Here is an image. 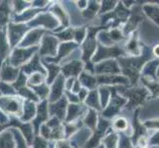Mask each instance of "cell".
I'll return each mask as SVG.
<instances>
[{
  "label": "cell",
  "mask_w": 159,
  "mask_h": 148,
  "mask_svg": "<svg viewBox=\"0 0 159 148\" xmlns=\"http://www.w3.org/2000/svg\"><path fill=\"white\" fill-rule=\"evenodd\" d=\"M133 93H128V95L130 98V101L133 105H136V104L140 103L145 96V92L143 90H134Z\"/></svg>",
  "instance_id": "cell-3"
},
{
  "label": "cell",
  "mask_w": 159,
  "mask_h": 148,
  "mask_svg": "<svg viewBox=\"0 0 159 148\" xmlns=\"http://www.w3.org/2000/svg\"><path fill=\"white\" fill-rule=\"evenodd\" d=\"M1 105L7 112H10V113H17L20 109L19 103L15 100H11V99L10 100H2Z\"/></svg>",
  "instance_id": "cell-2"
},
{
  "label": "cell",
  "mask_w": 159,
  "mask_h": 148,
  "mask_svg": "<svg viewBox=\"0 0 159 148\" xmlns=\"http://www.w3.org/2000/svg\"><path fill=\"white\" fill-rule=\"evenodd\" d=\"M43 77L40 74H35L33 75V77L30 80V84H40L41 82L43 81Z\"/></svg>",
  "instance_id": "cell-8"
},
{
  "label": "cell",
  "mask_w": 159,
  "mask_h": 148,
  "mask_svg": "<svg viewBox=\"0 0 159 148\" xmlns=\"http://www.w3.org/2000/svg\"><path fill=\"white\" fill-rule=\"evenodd\" d=\"M145 12L149 15V17L153 19V21L159 23V9L154 8V7H145Z\"/></svg>",
  "instance_id": "cell-6"
},
{
  "label": "cell",
  "mask_w": 159,
  "mask_h": 148,
  "mask_svg": "<svg viewBox=\"0 0 159 148\" xmlns=\"http://www.w3.org/2000/svg\"><path fill=\"white\" fill-rule=\"evenodd\" d=\"M57 47V41L52 39V38H46L45 42H43V46L42 48V53H50L54 54V51H56Z\"/></svg>",
  "instance_id": "cell-1"
},
{
  "label": "cell",
  "mask_w": 159,
  "mask_h": 148,
  "mask_svg": "<svg viewBox=\"0 0 159 148\" xmlns=\"http://www.w3.org/2000/svg\"><path fill=\"white\" fill-rule=\"evenodd\" d=\"M142 148H145V147H142Z\"/></svg>",
  "instance_id": "cell-10"
},
{
  "label": "cell",
  "mask_w": 159,
  "mask_h": 148,
  "mask_svg": "<svg viewBox=\"0 0 159 148\" xmlns=\"http://www.w3.org/2000/svg\"><path fill=\"white\" fill-rule=\"evenodd\" d=\"M115 125H116V128L118 129H125L127 128V122L124 119H119L116 120V123H115Z\"/></svg>",
  "instance_id": "cell-7"
},
{
  "label": "cell",
  "mask_w": 159,
  "mask_h": 148,
  "mask_svg": "<svg viewBox=\"0 0 159 148\" xmlns=\"http://www.w3.org/2000/svg\"><path fill=\"white\" fill-rule=\"evenodd\" d=\"M154 53L156 54L157 56H159V46H157V47L154 48Z\"/></svg>",
  "instance_id": "cell-9"
},
{
  "label": "cell",
  "mask_w": 159,
  "mask_h": 148,
  "mask_svg": "<svg viewBox=\"0 0 159 148\" xmlns=\"http://www.w3.org/2000/svg\"><path fill=\"white\" fill-rule=\"evenodd\" d=\"M80 71V64L78 62H72L71 64L67 65L66 67H64V72L65 74L70 75V74H76Z\"/></svg>",
  "instance_id": "cell-4"
},
{
  "label": "cell",
  "mask_w": 159,
  "mask_h": 148,
  "mask_svg": "<svg viewBox=\"0 0 159 148\" xmlns=\"http://www.w3.org/2000/svg\"><path fill=\"white\" fill-rule=\"evenodd\" d=\"M17 74V69H12L10 66H8V68H4L3 69V73H2V77L3 79H6V80H12L14 79Z\"/></svg>",
  "instance_id": "cell-5"
}]
</instances>
